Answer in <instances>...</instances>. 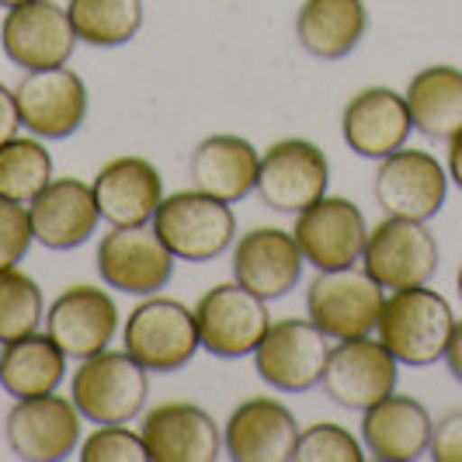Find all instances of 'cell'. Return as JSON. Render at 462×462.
Masks as SVG:
<instances>
[{
  "mask_svg": "<svg viewBox=\"0 0 462 462\" xmlns=\"http://www.w3.org/2000/svg\"><path fill=\"white\" fill-rule=\"evenodd\" d=\"M386 289L365 268H334L320 272L306 289V317L324 330L330 341L369 337L379 327Z\"/></svg>",
  "mask_w": 462,
  "mask_h": 462,
  "instance_id": "5",
  "label": "cell"
},
{
  "mask_svg": "<svg viewBox=\"0 0 462 462\" xmlns=\"http://www.w3.org/2000/svg\"><path fill=\"white\" fill-rule=\"evenodd\" d=\"M362 268L390 292L428 285L439 272V240L420 219L386 216L379 226L369 230Z\"/></svg>",
  "mask_w": 462,
  "mask_h": 462,
  "instance_id": "8",
  "label": "cell"
},
{
  "mask_svg": "<svg viewBox=\"0 0 462 462\" xmlns=\"http://www.w3.org/2000/svg\"><path fill=\"white\" fill-rule=\"evenodd\" d=\"M139 435L153 462H212L219 459L223 448L219 424L208 411L188 400H171L153 407L143 417Z\"/></svg>",
  "mask_w": 462,
  "mask_h": 462,
  "instance_id": "19",
  "label": "cell"
},
{
  "mask_svg": "<svg viewBox=\"0 0 462 462\" xmlns=\"http://www.w3.org/2000/svg\"><path fill=\"white\" fill-rule=\"evenodd\" d=\"M330 358V337L310 317L275 320L254 347V372L278 393H306L320 386Z\"/></svg>",
  "mask_w": 462,
  "mask_h": 462,
  "instance_id": "6",
  "label": "cell"
},
{
  "mask_svg": "<svg viewBox=\"0 0 462 462\" xmlns=\"http://www.w3.org/2000/svg\"><path fill=\"white\" fill-rule=\"evenodd\" d=\"M18 4H24V0H0V7L7 11V7H18Z\"/></svg>",
  "mask_w": 462,
  "mask_h": 462,
  "instance_id": "39",
  "label": "cell"
},
{
  "mask_svg": "<svg viewBox=\"0 0 462 462\" xmlns=\"http://www.w3.org/2000/svg\"><path fill=\"white\" fill-rule=\"evenodd\" d=\"M435 420L414 396L390 393L362 411V445L379 462H414L431 448Z\"/></svg>",
  "mask_w": 462,
  "mask_h": 462,
  "instance_id": "23",
  "label": "cell"
},
{
  "mask_svg": "<svg viewBox=\"0 0 462 462\" xmlns=\"http://www.w3.org/2000/svg\"><path fill=\"white\" fill-rule=\"evenodd\" d=\"M52 181V153L42 139L14 136L0 143V199L32 206V199Z\"/></svg>",
  "mask_w": 462,
  "mask_h": 462,
  "instance_id": "30",
  "label": "cell"
},
{
  "mask_svg": "<svg viewBox=\"0 0 462 462\" xmlns=\"http://www.w3.org/2000/svg\"><path fill=\"white\" fill-rule=\"evenodd\" d=\"M375 330L400 365L424 369L445 358L448 337L456 330V313H452V302L428 285L393 289L383 300Z\"/></svg>",
  "mask_w": 462,
  "mask_h": 462,
  "instance_id": "1",
  "label": "cell"
},
{
  "mask_svg": "<svg viewBox=\"0 0 462 462\" xmlns=\"http://www.w3.org/2000/svg\"><path fill=\"white\" fill-rule=\"evenodd\" d=\"M0 46L4 56L22 69L67 67L77 49V32L69 24L67 7L52 0H24L18 7H7V18L0 24Z\"/></svg>",
  "mask_w": 462,
  "mask_h": 462,
  "instance_id": "15",
  "label": "cell"
},
{
  "mask_svg": "<svg viewBox=\"0 0 462 462\" xmlns=\"http://www.w3.org/2000/svg\"><path fill=\"white\" fill-rule=\"evenodd\" d=\"M22 129V112H18V97H14V88L0 84V143L18 136Z\"/></svg>",
  "mask_w": 462,
  "mask_h": 462,
  "instance_id": "36",
  "label": "cell"
},
{
  "mask_svg": "<svg viewBox=\"0 0 462 462\" xmlns=\"http://www.w3.org/2000/svg\"><path fill=\"white\" fill-rule=\"evenodd\" d=\"M178 257L167 251L153 226H112L97 240V275L108 289L125 296H157L174 278Z\"/></svg>",
  "mask_w": 462,
  "mask_h": 462,
  "instance_id": "7",
  "label": "cell"
},
{
  "mask_svg": "<svg viewBox=\"0 0 462 462\" xmlns=\"http://www.w3.org/2000/svg\"><path fill=\"white\" fill-rule=\"evenodd\" d=\"M292 236L300 244L306 264H313L317 272H334V268H351L362 261L369 223L351 199L324 195L320 202H313L296 216Z\"/></svg>",
  "mask_w": 462,
  "mask_h": 462,
  "instance_id": "13",
  "label": "cell"
},
{
  "mask_svg": "<svg viewBox=\"0 0 462 462\" xmlns=\"http://www.w3.org/2000/svg\"><path fill=\"white\" fill-rule=\"evenodd\" d=\"M327 185H330V163L324 150L310 139H278L261 153L254 191L275 212L300 216L302 208L324 199Z\"/></svg>",
  "mask_w": 462,
  "mask_h": 462,
  "instance_id": "9",
  "label": "cell"
},
{
  "mask_svg": "<svg viewBox=\"0 0 462 462\" xmlns=\"http://www.w3.org/2000/svg\"><path fill=\"white\" fill-rule=\"evenodd\" d=\"M372 195L386 216L428 223L439 216L448 199V171L435 153L400 146L396 153L379 161Z\"/></svg>",
  "mask_w": 462,
  "mask_h": 462,
  "instance_id": "11",
  "label": "cell"
},
{
  "mask_svg": "<svg viewBox=\"0 0 462 462\" xmlns=\"http://www.w3.org/2000/svg\"><path fill=\"white\" fill-rule=\"evenodd\" d=\"M80 411L67 396H24L4 420L7 445L18 459L60 462L80 448Z\"/></svg>",
  "mask_w": 462,
  "mask_h": 462,
  "instance_id": "14",
  "label": "cell"
},
{
  "mask_svg": "<svg viewBox=\"0 0 462 462\" xmlns=\"http://www.w3.org/2000/svg\"><path fill=\"white\" fill-rule=\"evenodd\" d=\"M300 424L272 396L244 400L223 424V452L233 462H285L296 456Z\"/></svg>",
  "mask_w": 462,
  "mask_h": 462,
  "instance_id": "20",
  "label": "cell"
},
{
  "mask_svg": "<svg viewBox=\"0 0 462 462\" xmlns=\"http://www.w3.org/2000/svg\"><path fill=\"white\" fill-rule=\"evenodd\" d=\"M396 379H400V362L386 351L383 341H372L369 334V337H347L330 347L320 386L337 407L362 414L372 403L396 393Z\"/></svg>",
  "mask_w": 462,
  "mask_h": 462,
  "instance_id": "12",
  "label": "cell"
},
{
  "mask_svg": "<svg viewBox=\"0 0 462 462\" xmlns=\"http://www.w3.org/2000/svg\"><path fill=\"white\" fill-rule=\"evenodd\" d=\"M46 320L42 289L22 268H0V345L24 337Z\"/></svg>",
  "mask_w": 462,
  "mask_h": 462,
  "instance_id": "31",
  "label": "cell"
},
{
  "mask_svg": "<svg viewBox=\"0 0 462 462\" xmlns=\"http://www.w3.org/2000/svg\"><path fill=\"white\" fill-rule=\"evenodd\" d=\"M122 345L146 372H181L202 347L195 310L178 300L146 296L122 327Z\"/></svg>",
  "mask_w": 462,
  "mask_h": 462,
  "instance_id": "4",
  "label": "cell"
},
{
  "mask_svg": "<svg viewBox=\"0 0 462 462\" xmlns=\"http://www.w3.org/2000/svg\"><path fill=\"white\" fill-rule=\"evenodd\" d=\"M67 379V351L49 334H24L0 345V390L14 400L56 393Z\"/></svg>",
  "mask_w": 462,
  "mask_h": 462,
  "instance_id": "28",
  "label": "cell"
},
{
  "mask_svg": "<svg viewBox=\"0 0 462 462\" xmlns=\"http://www.w3.org/2000/svg\"><path fill=\"white\" fill-rule=\"evenodd\" d=\"M202 347L216 358H247L268 334L272 317L261 296L244 289L236 278L212 285L195 306Z\"/></svg>",
  "mask_w": 462,
  "mask_h": 462,
  "instance_id": "10",
  "label": "cell"
},
{
  "mask_svg": "<svg viewBox=\"0 0 462 462\" xmlns=\"http://www.w3.org/2000/svg\"><path fill=\"white\" fill-rule=\"evenodd\" d=\"M14 97L22 125L39 139H67L88 118V84L67 67L24 69Z\"/></svg>",
  "mask_w": 462,
  "mask_h": 462,
  "instance_id": "16",
  "label": "cell"
},
{
  "mask_svg": "<svg viewBox=\"0 0 462 462\" xmlns=\"http://www.w3.org/2000/svg\"><path fill=\"white\" fill-rule=\"evenodd\" d=\"M445 365H448V372H452V379L462 386V320H456V330H452V337H448Z\"/></svg>",
  "mask_w": 462,
  "mask_h": 462,
  "instance_id": "37",
  "label": "cell"
},
{
  "mask_svg": "<svg viewBox=\"0 0 462 462\" xmlns=\"http://www.w3.org/2000/svg\"><path fill=\"white\" fill-rule=\"evenodd\" d=\"M407 108L420 136L448 139L462 129V69L452 63H431L417 69L407 84Z\"/></svg>",
  "mask_w": 462,
  "mask_h": 462,
  "instance_id": "27",
  "label": "cell"
},
{
  "mask_svg": "<svg viewBox=\"0 0 462 462\" xmlns=\"http://www.w3.org/2000/svg\"><path fill=\"white\" fill-rule=\"evenodd\" d=\"M257 167H261V153L251 139L219 133V136L202 139L191 150L188 174H191V188L233 206V202H244L257 188Z\"/></svg>",
  "mask_w": 462,
  "mask_h": 462,
  "instance_id": "25",
  "label": "cell"
},
{
  "mask_svg": "<svg viewBox=\"0 0 462 462\" xmlns=\"http://www.w3.org/2000/svg\"><path fill=\"white\" fill-rule=\"evenodd\" d=\"M94 199L112 226H150L163 202L161 171L143 157H116L94 174Z\"/></svg>",
  "mask_w": 462,
  "mask_h": 462,
  "instance_id": "24",
  "label": "cell"
},
{
  "mask_svg": "<svg viewBox=\"0 0 462 462\" xmlns=\"http://www.w3.org/2000/svg\"><path fill=\"white\" fill-rule=\"evenodd\" d=\"M369 32L365 0H302L296 14V39L317 60H345Z\"/></svg>",
  "mask_w": 462,
  "mask_h": 462,
  "instance_id": "26",
  "label": "cell"
},
{
  "mask_svg": "<svg viewBox=\"0 0 462 462\" xmlns=\"http://www.w3.org/2000/svg\"><path fill=\"white\" fill-rule=\"evenodd\" d=\"M35 233L28 219V206L0 199V268H14L32 251Z\"/></svg>",
  "mask_w": 462,
  "mask_h": 462,
  "instance_id": "34",
  "label": "cell"
},
{
  "mask_svg": "<svg viewBox=\"0 0 462 462\" xmlns=\"http://www.w3.org/2000/svg\"><path fill=\"white\" fill-rule=\"evenodd\" d=\"M300 462H362L365 459V445L355 439L347 428L334 420H320L313 428L300 431L296 441V456Z\"/></svg>",
  "mask_w": 462,
  "mask_h": 462,
  "instance_id": "32",
  "label": "cell"
},
{
  "mask_svg": "<svg viewBox=\"0 0 462 462\" xmlns=\"http://www.w3.org/2000/svg\"><path fill=\"white\" fill-rule=\"evenodd\" d=\"M456 289H459V300H462V264H459V275H456Z\"/></svg>",
  "mask_w": 462,
  "mask_h": 462,
  "instance_id": "40",
  "label": "cell"
},
{
  "mask_svg": "<svg viewBox=\"0 0 462 462\" xmlns=\"http://www.w3.org/2000/svg\"><path fill=\"white\" fill-rule=\"evenodd\" d=\"M146 445L139 431H129L122 424H97V431H91L80 441V462H143Z\"/></svg>",
  "mask_w": 462,
  "mask_h": 462,
  "instance_id": "33",
  "label": "cell"
},
{
  "mask_svg": "<svg viewBox=\"0 0 462 462\" xmlns=\"http://www.w3.org/2000/svg\"><path fill=\"white\" fill-rule=\"evenodd\" d=\"M67 14L77 32V42L94 49H116L136 39L146 7L143 0H69Z\"/></svg>",
  "mask_w": 462,
  "mask_h": 462,
  "instance_id": "29",
  "label": "cell"
},
{
  "mask_svg": "<svg viewBox=\"0 0 462 462\" xmlns=\"http://www.w3.org/2000/svg\"><path fill=\"white\" fill-rule=\"evenodd\" d=\"M445 171H448V181L462 191V129L448 139V153H445Z\"/></svg>",
  "mask_w": 462,
  "mask_h": 462,
  "instance_id": "38",
  "label": "cell"
},
{
  "mask_svg": "<svg viewBox=\"0 0 462 462\" xmlns=\"http://www.w3.org/2000/svg\"><path fill=\"white\" fill-rule=\"evenodd\" d=\"M150 379L129 351H97L80 362L69 383V400L91 424H129L143 414Z\"/></svg>",
  "mask_w": 462,
  "mask_h": 462,
  "instance_id": "2",
  "label": "cell"
},
{
  "mask_svg": "<svg viewBox=\"0 0 462 462\" xmlns=\"http://www.w3.org/2000/svg\"><path fill=\"white\" fill-rule=\"evenodd\" d=\"M153 230L161 233L167 251L188 261V264H206L216 261L236 236V216L230 202L212 199L206 191H174L167 195L153 212Z\"/></svg>",
  "mask_w": 462,
  "mask_h": 462,
  "instance_id": "3",
  "label": "cell"
},
{
  "mask_svg": "<svg viewBox=\"0 0 462 462\" xmlns=\"http://www.w3.org/2000/svg\"><path fill=\"white\" fill-rule=\"evenodd\" d=\"M46 334L67 351V358H91L116 341L118 306L108 289L73 285L60 292L46 310Z\"/></svg>",
  "mask_w": 462,
  "mask_h": 462,
  "instance_id": "17",
  "label": "cell"
},
{
  "mask_svg": "<svg viewBox=\"0 0 462 462\" xmlns=\"http://www.w3.org/2000/svg\"><path fill=\"white\" fill-rule=\"evenodd\" d=\"M428 456L435 462H462V411H452L435 424Z\"/></svg>",
  "mask_w": 462,
  "mask_h": 462,
  "instance_id": "35",
  "label": "cell"
},
{
  "mask_svg": "<svg viewBox=\"0 0 462 462\" xmlns=\"http://www.w3.org/2000/svg\"><path fill=\"white\" fill-rule=\"evenodd\" d=\"M302 257L296 236L278 226H257L233 247V278L264 302L285 300L302 278Z\"/></svg>",
  "mask_w": 462,
  "mask_h": 462,
  "instance_id": "18",
  "label": "cell"
},
{
  "mask_svg": "<svg viewBox=\"0 0 462 462\" xmlns=\"http://www.w3.org/2000/svg\"><path fill=\"white\" fill-rule=\"evenodd\" d=\"M28 219H32L35 244H42L49 251H73L97 233L101 208L94 199V188L84 185L80 178H52L32 199Z\"/></svg>",
  "mask_w": 462,
  "mask_h": 462,
  "instance_id": "21",
  "label": "cell"
},
{
  "mask_svg": "<svg viewBox=\"0 0 462 462\" xmlns=\"http://www.w3.org/2000/svg\"><path fill=\"white\" fill-rule=\"evenodd\" d=\"M341 133H345L347 150H355L365 161H383L407 146L414 133L407 97L393 88H365L345 105L341 116Z\"/></svg>",
  "mask_w": 462,
  "mask_h": 462,
  "instance_id": "22",
  "label": "cell"
}]
</instances>
